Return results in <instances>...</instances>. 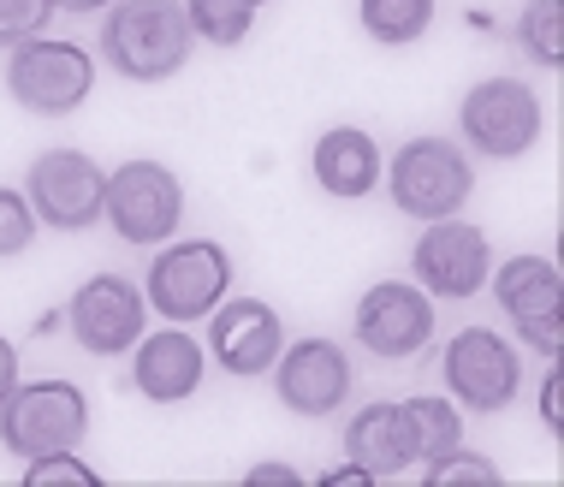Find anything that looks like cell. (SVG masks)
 I'll return each mask as SVG.
<instances>
[{
	"label": "cell",
	"mask_w": 564,
	"mask_h": 487,
	"mask_svg": "<svg viewBox=\"0 0 564 487\" xmlns=\"http://www.w3.org/2000/svg\"><path fill=\"white\" fill-rule=\"evenodd\" d=\"M19 387V351H12L7 339H0V404H7V392Z\"/></svg>",
	"instance_id": "cell-29"
},
{
	"label": "cell",
	"mask_w": 564,
	"mask_h": 487,
	"mask_svg": "<svg viewBox=\"0 0 564 487\" xmlns=\"http://www.w3.org/2000/svg\"><path fill=\"white\" fill-rule=\"evenodd\" d=\"M48 12H54V0H0V42H7V48H19V42L42 36Z\"/></svg>",
	"instance_id": "cell-25"
},
{
	"label": "cell",
	"mask_w": 564,
	"mask_h": 487,
	"mask_svg": "<svg viewBox=\"0 0 564 487\" xmlns=\"http://www.w3.org/2000/svg\"><path fill=\"white\" fill-rule=\"evenodd\" d=\"M315 185H322L327 196H369L375 191V178H380V149H375V137L369 131H357V126H333L315 137Z\"/></svg>",
	"instance_id": "cell-17"
},
{
	"label": "cell",
	"mask_w": 564,
	"mask_h": 487,
	"mask_svg": "<svg viewBox=\"0 0 564 487\" xmlns=\"http://www.w3.org/2000/svg\"><path fill=\"white\" fill-rule=\"evenodd\" d=\"M30 487H96V469L78 464L72 452H48V458H30L24 464Z\"/></svg>",
	"instance_id": "cell-24"
},
{
	"label": "cell",
	"mask_w": 564,
	"mask_h": 487,
	"mask_svg": "<svg viewBox=\"0 0 564 487\" xmlns=\"http://www.w3.org/2000/svg\"><path fill=\"white\" fill-rule=\"evenodd\" d=\"M101 215L113 220V232L126 244H166L178 215H185V191L161 161H126L119 173H108Z\"/></svg>",
	"instance_id": "cell-6"
},
{
	"label": "cell",
	"mask_w": 564,
	"mask_h": 487,
	"mask_svg": "<svg viewBox=\"0 0 564 487\" xmlns=\"http://www.w3.org/2000/svg\"><path fill=\"white\" fill-rule=\"evenodd\" d=\"M89 429V404L72 380H36V387H12L0 404V446L12 458H48L72 452Z\"/></svg>",
	"instance_id": "cell-3"
},
{
	"label": "cell",
	"mask_w": 564,
	"mask_h": 487,
	"mask_svg": "<svg viewBox=\"0 0 564 487\" xmlns=\"http://www.w3.org/2000/svg\"><path fill=\"white\" fill-rule=\"evenodd\" d=\"M137 362H131V380L143 399L155 404H178L191 399L196 387H203V345L191 339V333H143V339L131 345Z\"/></svg>",
	"instance_id": "cell-16"
},
{
	"label": "cell",
	"mask_w": 564,
	"mask_h": 487,
	"mask_svg": "<svg viewBox=\"0 0 564 487\" xmlns=\"http://www.w3.org/2000/svg\"><path fill=\"white\" fill-rule=\"evenodd\" d=\"M457 126H464L469 143H476V155L517 161L541 137V101H535V89L517 84V78H487L464 96Z\"/></svg>",
	"instance_id": "cell-7"
},
{
	"label": "cell",
	"mask_w": 564,
	"mask_h": 487,
	"mask_svg": "<svg viewBox=\"0 0 564 487\" xmlns=\"http://www.w3.org/2000/svg\"><path fill=\"white\" fill-rule=\"evenodd\" d=\"M387 191H392V208L410 220H446L469 203L476 191V173H469V155L446 137H410V143L392 155V173H387Z\"/></svg>",
	"instance_id": "cell-2"
},
{
	"label": "cell",
	"mask_w": 564,
	"mask_h": 487,
	"mask_svg": "<svg viewBox=\"0 0 564 487\" xmlns=\"http://www.w3.org/2000/svg\"><path fill=\"white\" fill-rule=\"evenodd\" d=\"M101 59L131 84H161L191 59L185 0H119L101 24Z\"/></svg>",
	"instance_id": "cell-1"
},
{
	"label": "cell",
	"mask_w": 564,
	"mask_h": 487,
	"mask_svg": "<svg viewBox=\"0 0 564 487\" xmlns=\"http://www.w3.org/2000/svg\"><path fill=\"white\" fill-rule=\"evenodd\" d=\"M410 268H416V280L434 297H476L487 285V273H494V256H487L481 226L446 215V220H429V232L410 250Z\"/></svg>",
	"instance_id": "cell-10"
},
{
	"label": "cell",
	"mask_w": 564,
	"mask_h": 487,
	"mask_svg": "<svg viewBox=\"0 0 564 487\" xmlns=\"http://www.w3.org/2000/svg\"><path fill=\"white\" fill-rule=\"evenodd\" d=\"M208 351H215L220 369H232V375H262V369H273V357L285 351L280 315H273L268 303H256V297H232L226 310L215 303Z\"/></svg>",
	"instance_id": "cell-15"
},
{
	"label": "cell",
	"mask_w": 564,
	"mask_h": 487,
	"mask_svg": "<svg viewBox=\"0 0 564 487\" xmlns=\"http://www.w3.org/2000/svg\"><path fill=\"white\" fill-rule=\"evenodd\" d=\"M250 7H262V0H250Z\"/></svg>",
	"instance_id": "cell-32"
},
{
	"label": "cell",
	"mask_w": 564,
	"mask_h": 487,
	"mask_svg": "<svg viewBox=\"0 0 564 487\" xmlns=\"http://www.w3.org/2000/svg\"><path fill=\"white\" fill-rule=\"evenodd\" d=\"M429 481L434 487H452V481H499V469L487 464V458H476V452H446V458H434L429 464Z\"/></svg>",
	"instance_id": "cell-26"
},
{
	"label": "cell",
	"mask_w": 564,
	"mask_h": 487,
	"mask_svg": "<svg viewBox=\"0 0 564 487\" xmlns=\"http://www.w3.org/2000/svg\"><path fill=\"white\" fill-rule=\"evenodd\" d=\"M101 196H108V173H101L78 149H48V155L30 161V208L36 220H48L54 232H84L101 215Z\"/></svg>",
	"instance_id": "cell-8"
},
{
	"label": "cell",
	"mask_w": 564,
	"mask_h": 487,
	"mask_svg": "<svg viewBox=\"0 0 564 487\" xmlns=\"http://www.w3.org/2000/svg\"><path fill=\"white\" fill-rule=\"evenodd\" d=\"M345 452L350 464H362L369 476H399V469L416 464V446H410V422H404V404H369L350 416L345 429Z\"/></svg>",
	"instance_id": "cell-18"
},
{
	"label": "cell",
	"mask_w": 564,
	"mask_h": 487,
	"mask_svg": "<svg viewBox=\"0 0 564 487\" xmlns=\"http://www.w3.org/2000/svg\"><path fill=\"white\" fill-rule=\"evenodd\" d=\"M357 12H362V30L387 48H404L434 24V0H362Z\"/></svg>",
	"instance_id": "cell-20"
},
{
	"label": "cell",
	"mask_w": 564,
	"mask_h": 487,
	"mask_svg": "<svg viewBox=\"0 0 564 487\" xmlns=\"http://www.w3.org/2000/svg\"><path fill=\"white\" fill-rule=\"evenodd\" d=\"M185 19H191V36L215 42V48H232V42L250 36L256 7L250 0H185Z\"/></svg>",
	"instance_id": "cell-21"
},
{
	"label": "cell",
	"mask_w": 564,
	"mask_h": 487,
	"mask_svg": "<svg viewBox=\"0 0 564 487\" xmlns=\"http://www.w3.org/2000/svg\"><path fill=\"white\" fill-rule=\"evenodd\" d=\"M273 362H280L273 380H280V404L285 410H297V416H333V410L345 404L350 357L333 339H303L285 357H273Z\"/></svg>",
	"instance_id": "cell-14"
},
{
	"label": "cell",
	"mask_w": 564,
	"mask_h": 487,
	"mask_svg": "<svg viewBox=\"0 0 564 487\" xmlns=\"http://www.w3.org/2000/svg\"><path fill=\"white\" fill-rule=\"evenodd\" d=\"M250 481H256V487H297L303 476H297L292 464H256V469H250Z\"/></svg>",
	"instance_id": "cell-28"
},
{
	"label": "cell",
	"mask_w": 564,
	"mask_h": 487,
	"mask_svg": "<svg viewBox=\"0 0 564 487\" xmlns=\"http://www.w3.org/2000/svg\"><path fill=\"white\" fill-rule=\"evenodd\" d=\"M429 333H434V303H429V292H416V285H404V280H380L375 292L357 303V339L387 362L416 357L422 345H429Z\"/></svg>",
	"instance_id": "cell-12"
},
{
	"label": "cell",
	"mask_w": 564,
	"mask_h": 487,
	"mask_svg": "<svg viewBox=\"0 0 564 487\" xmlns=\"http://www.w3.org/2000/svg\"><path fill=\"white\" fill-rule=\"evenodd\" d=\"M322 481H327V487H362V481H375V476H369L362 464H339V469H327Z\"/></svg>",
	"instance_id": "cell-30"
},
{
	"label": "cell",
	"mask_w": 564,
	"mask_h": 487,
	"mask_svg": "<svg viewBox=\"0 0 564 487\" xmlns=\"http://www.w3.org/2000/svg\"><path fill=\"white\" fill-rule=\"evenodd\" d=\"M517 42H523L529 59L558 66L564 59V0H529L523 19H517Z\"/></svg>",
	"instance_id": "cell-22"
},
{
	"label": "cell",
	"mask_w": 564,
	"mask_h": 487,
	"mask_svg": "<svg viewBox=\"0 0 564 487\" xmlns=\"http://www.w3.org/2000/svg\"><path fill=\"white\" fill-rule=\"evenodd\" d=\"M89 84H96V66H89V54L78 48V42H48V36H30L12 48L7 59V89H12V101L30 113H72V108H84V96H89Z\"/></svg>",
	"instance_id": "cell-5"
},
{
	"label": "cell",
	"mask_w": 564,
	"mask_h": 487,
	"mask_svg": "<svg viewBox=\"0 0 564 487\" xmlns=\"http://www.w3.org/2000/svg\"><path fill=\"white\" fill-rule=\"evenodd\" d=\"M72 333H78V345L89 357H119L131 351L137 339H143V292H137L131 280H119V273H96V280L78 285V297H72Z\"/></svg>",
	"instance_id": "cell-11"
},
{
	"label": "cell",
	"mask_w": 564,
	"mask_h": 487,
	"mask_svg": "<svg viewBox=\"0 0 564 487\" xmlns=\"http://www.w3.org/2000/svg\"><path fill=\"white\" fill-rule=\"evenodd\" d=\"M404 422H410V446H416V464H434L464 440V422L446 399H404Z\"/></svg>",
	"instance_id": "cell-19"
},
{
	"label": "cell",
	"mask_w": 564,
	"mask_h": 487,
	"mask_svg": "<svg viewBox=\"0 0 564 487\" xmlns=\"http://www.w3.org/2000/svg\"><path fill=\"white\" fill-rule=\"evenodd\" d=\"M558 392H564V380H558V369H553V375L541 380V422H546V429H553V434L564 429V410H558Z\"/></svg>",
	"instance_id": "cell-27"
},
{
	"label": "cell",
	"mask_w": 564,
	"mask_h": 487,
	"mask_svg": "<svg viewBox=\"0 0 564 487\" xmlns=\"http://www.w3.org/2000/svg\"><path fill=\"white\" fill-rule=\"evenodd\" d=\"M226 285H232L226 250L208 238H191V244H173V250H161L155 262H149L143 303L155 315H166V322H196V315H215Z\"/></svg>",
	"instance_id": "cell-4"
},
{
	"label": "cell",
	"mask_w": 564,
	"mask_h": 487,
	"mask_svg": "<svg viewBox=\"0 0 564 487\" xmlns=\"http://www.w3.org/2000/svg\"><path fill=\"white\" fill-rule=\"evenodd\" d=\"M30 238H36V208H30V196L0 185V256L30 250Z\"/></svg>",
	"instance_id": "cell-23"
},
{
	"label": "cell",
	"mask_w": 564,
	"mask_h": 487,
	"mask_svg": "<svg viewBox=\"0 0 564 487\" xmlns=\"http://www.w3.org/2000/svg\"><path fill=\"white\" fill-rule=\"evenodd\" d=\"M54 7H66V12H96V7H108V0H54Z\"/></svg>",
	"instance_id": "cell-31"
},
{
	"label": "cell",
	"mask_w": 564,
	"mask_h": 487,
	"mask_svg": "<svg viewBox=\"0 0 564 487\" xmlns=\"http://www.w3.org/2000/svg\"><path fill=\"white\" fill-rule=\"evenodd\" d=\"M446 387L457 392V404L469 410H506L517 399V351L499 333L487 327H464L446 351Z\"/></svg>",
	"instance_id": "cell-13"
},
{
	"label": "cell",
	"mask_w": 564,
	"mask_h": 487,
	"mask_svg": "<svg viewBox=\"0 0 564 487\" xmlns=\"http://www.w3.org/2000/svg\"><path fill=\"white\" fill-rule=\"evenodd\" d=\"M494 292H499V310L511 315V327L523 333V345L558 357L564 345V285H558V268L546 256H517L494 273Z\"/></svg>",
	"instance_id": "cell-9"
}]
</instances>
